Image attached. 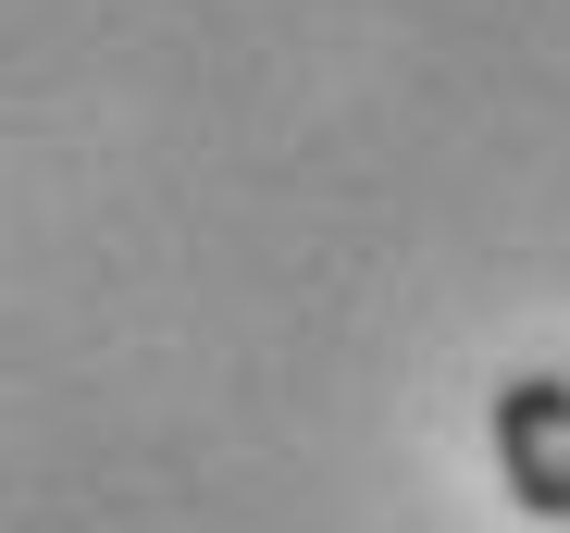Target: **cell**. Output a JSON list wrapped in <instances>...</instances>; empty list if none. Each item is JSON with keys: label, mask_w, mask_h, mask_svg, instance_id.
<instances>
[{"label": "cell", "mask_w": 570, "mask_h": 533, "mask_svg": "<svg viewBox=\"0 0 570 533\" xmlns=\"http://www.w3.org/2000/svg\"><path fill=\"white\" fill-rule=\"evenodd\" d=\"M497 484L521 521H570V373L497 385Z\"/></svg>", "instance_id": "cell-1"}]
</instances>
